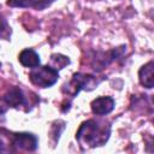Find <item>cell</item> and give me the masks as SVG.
Returning <instances> with one entry per match:
<instances>
[{"label": "cell", "instance_id": "obj_5", "mask_svg": "<svg viewBox=\"0 0 154 154\" xmlns=\"http://www.w3.org/2000/svg\"><path fill=\"white\" fill-rule=\"evenodd\" d=\"M26 103L22 89L19 87H12L5 95L0 96V114H4L8 108H19Z\"/></svg>", "mask_w": 154, "mask_h": 154}, {"label": "cell", "instance_id": "obj_9", "mask_svg": "<svg viewBox=\"0 0 154 154\" xmlns=\"http://www.w3.org/2000/svg\"><path fill=\"white\" fill-rule=\"evenodd\" d=\"M138 79L144 88L147 89L153 88L154 85V61L153 60H149L138 70Z\"/></svg>", "mask_w": 154, "mask_h": 154}, {"label": "cell", "instance_id": "obj_12", "mask_svg": "<svg viewBox=\"0 0 154 154\" xmlns=\"http://www.w3.org/2000/svg\"><path fill=\"white\" fill-rule=\"evenodd\" d=\"M10 35H11V28L8 26L6 19L2 16H0V36L2 38H6L7 40Z\"/></svg>", "mask_w": 154, "mask_h": 154}, {"label": "cell", "instance_id": "obj_7", "mask_svg": "<svg viewBox=\"0 0 154 154\" xmlns=\"http://www.w3.org/2000/svg\"><path fill=\"white\" fill-rule=\"evenodd\" d=\"M116 101L111 96H100L91 101V112L96 116H106L113 111Z\"/></svg>", "mask_w": 154, "mask_h": 154}, {"label": "cell", "instance_id": "obj_10", "mask_svg": "<svg viewBox=\"0 0 154 154\" xmlns=\"http://www.w3.org/2000/svg\"><path fill=\"white\" fill-rule=\"evenodd\" d=\"M18 60L24 67H29V69H35L40 66V63H41L40 55L31 48L23 49L18 55Z\"/></svg>", "mask_w": 154, "mask_h": 154}, {"label": "cell", "instance_id": "obj_2", "mask_svg": "<svg viewBox=\"0 0 154 154\" xmlns=\"http://www.w3.org/2000/svg\"><path fill=\"white\" fill-rule=\"evenodd\" d=\"M102 81H103V78H97L89 73L76 72L72 75L71 79L63 85L61 91L70 97H75L81 90L89 91V90L95 89Z\"/></svg>", "mask_w": 154, "mask_h": 154}, {"label": "cell", "instance_id": "obj_3", "mask_svg": "<svg viewBox=\"0 0 154 154\" xmlns=\"http://www.w3.org/2000/svg\"><path fill=\"white\" fill-rule=\"evenodd\" d=\"M58 78H59L58 70L53 69L49 65L37 66L32 69L29 73L30 82L38 88H49L57 83Z\"/></svg>", "mask_w": 154, "mask_h": 154}, {"label": "cell", "instance_id": "obj_11", "mask_svg": "<svg viewBox=\"0 0 154 154\" xmlns=\"http://www.w3.org/2000/svg\"><path fill=\"white\" fill-rule=\"evenodd\" d=\"M69 64H70V59L66 55H63V54H59V53H54V54L51 55L48 65L59 71V70L64 69L65 66H67Z\"/></svg>", "mask_w": 154, "mask_h": 154}, {"label": "cell", "instance_id": "obj_4", "mask_svg": "<svg viewBox=\"0 0 154 154\" xmlns=\"http://www.w3.org/2000/svg\"><path fill=\"white\" fill-rule=\"evenodd\" d=\"M126 51L125 46H122L119 48H114L107 52H95L94 55L91 57V69L95 72L102 71L106 66H108L111 63L120 58L124 52Z\"/></svg>", "mask_w": 154, "mask_h": 154}, {"label": "cell", "instance_id": "obj_8", "mask_svg": "<svg viewBox=\"0 0 154 154\" xmlns=\"http://www.w3.org/2000/svg\"><path fill=\"white\" fill-rule=\"evenodd\" d=\"M55 0H7L6 4L11 7H23V8H35L42 11L46 7L51 6Z\"/></svg>", "mask_w": 154, "mask_h": 154}, {"label": "cell", "instance_id": "obj_1", "mask_svg": "<svg viewBox=\"0 0 154 154\" xmlns=\"http://www.w3.org/2000/svg\"><path fill=\"white\" fill-rule=\"evenodd\" d=\"M109 135V123L88 119L79 125L76 132V140L83 148H94L97 146H103L108 141Z\"/></svg>", "mask_w": 154, "mask_h": 154}, {"label": "cell", "instance_id": "obj_6", "mask_svg": "<svg viewBox=\"0 0 154 154\" xmlns=\"http://www.w3.org/2000/svg\"><path fill=\"white\" fill-rule=\"evenodd\" d=\"M38 140L30 132H16L12 135V144L19 150L34 152L37 148Z\"/></svg>", "mask_w": 154, "mask_h": 154}]
</instances>
